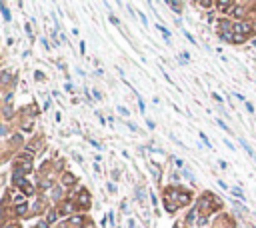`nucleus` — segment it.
Instances as JSON below:
<instances>
[{
    "mask_svg": "<svg viewBox=\"0 0 256 228\" xmlns=\"http://www.w3.org/2000/svg\"><path fill=\"white\" fill-rule=\"evenodd\" d=\"M32 170V154L24 152V154H20L14 162V174H26V172Z\"/></svg>",
    "mask_w": 256,
    "mask_h": 228,
    "instance_id": "f257e3e1",
    "label": "nucleus"
},
{
    "mask_svg": "<svg viewBox=\"0 0 256 228\" xmlns=\"http://www.w3.org/2000/svg\"><path fill=\"white\" fill-rule=\"evenodd\" d=\"M232 30H234V34H236V36L246 38L248 34L252 32V24H248V22H238V24H234V26H232Z\"/></svg>",
    "mask_w": 256,
    "mask_h": 228,
    "instance_id": "f03ea898",
    "label": "nucleus"
},
{
    "mask_svg": "<svg viewBox=\"0 0 256 228\" xmlns=\"http://www.w3.org/2000/svg\"><path fill=\"white\" fill-rule=\"evenodd\" d=\"M62 184H64V186H74V184H76V176L70 174V172H64V176H62Z\"/></svg>",
    "mask_w": 256,
    "mask_h": 228,
    "instance_id": "7ed1b4c3",
    "label": "nucleus"
},
{
    "mask_svg": "<svg viewBox=\"0 0 256 228\" xmlns=\"http://www.w3.org/2000/svg\"><path fill=\"white\" fill-rule=\"evenodd\" d=\"M78 200H80V202H82L84 206H88V204H90V194H88L86 190H82V192L78 194Z\"/></svg>",
    "mask_w": 256,
    "mask_h": 228,
    "instance_id": "20e7f679",
    "label": "nucleus"
},
{
    "mask_svg": "<svg viewBox=\"0 0 256 228\" xmlns=\"http://www.w3.org/2000/svg\"><path fill=\"white\" fill-rule=\"evenodd\" d=\"M176 194H178V202H180V204H188V202H190V194H188V192H176Z\"/></svg>",
    "mask_w": 256,
    "mask_h": 228,
    "instance_id": "39448f33",
    "label": "nucleus"
},
{
    "mask_svg": "<svg viewBox=\"0 0 256 228\" xmlns=\"http://www.w3.org/2000/svg\"><path fill=\"white\" fill-rule=\"evenodd\" d=\"M72 202H66V204H64V208H62V214H68V212H72Z\"/></svg>",
    "mask_w": 256,
    "mask_h": 228,
    "instance_id": "423d86ee",
    "label": "nucleus"
},
{
    "mask_svg": "<svg viewBox=\"0 0 256 228\" xmlns=\"http://www.w3.org/2000/svg\"><path fill=\"white\" fill-rule=\"evenodd\" d=\"M218 8H232V6H234V4H232V2H226V0H224V2H218Z\"/></svg>",
    "mask_w": 256,
    "mask_h": 228,
    "instance_id": "0eeeda50",
    "label": "nucleus"
},
{
    "mask_svg": "<svg viewBox=\"0 0 256 228\" xmlns=\"http://www.w3.org/2000/svg\"><path fill=\"white\" fill-rule=\"evenodd\" d=\"M230 12H232L234 16H240V14H242V8H240V6H232V10H230Z\"/></svg>",
    "mask_w": 256,
    "mask_h": 228,
    "instance_id": "6e6552de",
    "label": "nucleus"
},
{
    "mask_svg": "<svg viewBox=\"0 0 256 228\" xmlns=\"http://www.w3.org/2000/svg\"><path fill=\"white\" fill-rule=\"evenodd\" d=\"M10 82V72H4V76H2V84H8Z\"/></svg>",
    "mask_w": 256,
    "mask_h": 228,
    "instance_id": "1a4fd4ad",
    "label": "nucleus"
},
{
    "mask_svg": "<svg viewBox=\"0 0 256 228\" xmlns=\"http://www.w3.org/2000/svg\"><path fill=\"white\" fill-rule=\"evenodd\" d=\"M158 30H160V32H162V34H164L166 38H170V32H168V30L164 28V26H160V24H158Z\"/></svg>",
    "mask_w": 256,
    "mask_h": 228,
    "instance_id": "9d476101",
    "label": "nucleus"
},
{
    "mask_svg": "<svg viewBox=\"0 0 256 228\" xmlns=\"http://www.w3.org/2000/svg\"><path fill=\"white\" fill-rule=\"evenodd\" d=\"M26 212V204H20L18 208H16V214H24Z\"/></svg>",
    "mask_w": 256,
    "mask_h": 228,
    "instance_id": "9b49d317",
    "label": "nucleus"
},
{
    "mask_svg": "<svg viewBox=\"0 0 256 228\" xmlns=\"http://www.w3.org/2000/svg\"><path fill=\"white\" fill-rule=\"evenodd\" d=\"M2 14H4L6 20H10V12H8V8H6V6H2Z\"/></svg>",
    "mask_w": 256,
    "mask_h": 228,
    "instance_id": "f8f14e48",
    "label": "nucleus"
},
{
    "mask_svg": "<svg viewBox=\"0 0 256 228\" xmlns=\"http://www.w3.org/2000/svg\"><path fill=\"white\" fill-rule=\"evenodd\" d=\"M46 220H48V222H54V220H56V212H50V214H48V218H46Z\"/></svg>",
    "mask_w": 256,
    "mask_h": 228,
    "instance_id": "ddd939ff",
    "label": "nucleus"
},
{
    "mask_svg": "<svg viewBox=\"0 0 256 228\" xmlns=\"http://www.w3.org/2000/svg\"><path fill=\"white\" fill-rule=\"evenodd\" d=\"M48 220H42V222H38V228H48Z\"/></svg>",
    "mask_w": 256,
    "mask_h": 228,
    "instance_id": "4468645a",
    "label": "nucleus"
},
{
    "mask_svg": "<svg viewBox=\"0 0 256 228\" xmlns=\"http://www.w3.org/2000/svg\"><path fill=\"white\" fill-rule=\"evenodd\" d=\"M246 108H248V112H254V106H252L250 102H246Z\"/></svg>",
    "mask_w": 256,
    "mask_h": 228,
    "instance_id": "2eb2a0df",
    "label": "nucleus"
},
{
    "mask_svg": "<svg viewBox=\"0 0 256 228\" xmlns=\"http://www.w3.org/2000/svg\"><path fill=\"white\" fill-rule=\"evenodd\" d=\"M110 22H112V24H118V18H116V16H112V14H110Z\"/></svg>",
    "mask_w": 256,
    "mask_h": 228,
    "instance_id": "dca6fc26",
    "label": "nucleus"
},
{
    "mask_svg": "<svg viewBox=\"0 0 256 228\" xmlns=\"http://www.w3.org/2000/svg\"><path fill=\"white\" fill-rule=\"evenodd\" d=\"M6 228H18V226H16V224H8V226H6Z\"/></svg>",
    "mask_w": 256,
    "mask_h": 228,
    "instance_id": "f3484780",
    "label": "nucleus"
}]
</instances>
